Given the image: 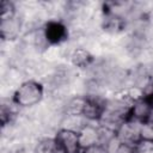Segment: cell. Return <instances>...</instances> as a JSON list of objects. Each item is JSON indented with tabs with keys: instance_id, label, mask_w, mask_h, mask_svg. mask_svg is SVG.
<instances>
[{
	"instance_id": "cell-1",
	"label": "cell",
	"mask_w": 153,
	"mask_h": 153,
	"mask_svg": "<svg viewBox=\"0 0 153 153\" xmlns=\"http://www.w3.org/2000/svg\"><path fill=\"white\" fill-rule=\"evenodd\" d=\"M44 96V87L36 80H26L22 82L12 96V102L19 108H31L41 103Z\"/></svg>"
},
{
	"instance_id": "cell-2",
	"label": "cell",
	"mask_w": 153,
	"mask_h": 153,
	"mask_svg": "<svg viewBox=\"0 0 153 153\" xmlns=\"http://www.w3.org/2000/svg\"><path fill=\"white\" fill-rule=\"evenodd\" d=\"M140 121H136L134 118H127L117 129L116 137L126 145L135 146L141 139H140V128H141Z\"/></svg>"
},
{
	"instance_id": "cell-3",
	"label": "cell",
	"mask_w": 153,
	"mask_h": 153,
	"mask_svg": "<svg viewBox=\"0 0 153 153\" xmlns=\"http://www.w3.org/2000/svg\"><path fill=\"white\" fill-rule=\"evenodd\" d=\"M54 140L57 147L65 153H75L80 151L79 134L75 131L61 128L54 136Z\"/></svg>"
},
{
	"instance_id": "cell-4",
	"label": "cell",
	"mask_w": 153,
	"mask_h": 153,
	"mask_svg": "<svg viewBox=\"0 0 153 153\" xmlns=\"http://www.w3.org/2000/svg\"><path fill=\"white\" fill-rule=\"evenodd\" d=\"M152 108H153V97L146 96L145 98L135 102L131 105L129 111V117L140 122H146L148 121Z\"/></svg>"
},
{
	"instance_id": "cell-5",
	"label": "cell",
	"mask_w": 153,
	"mask_h": 153,
	"mask_svg": "<svg viewBox=\"0 0 153 153\" xmlns=\"http://www.w3.org/2000/svg\"><path fill=\"white\" fill-rule=\"evenodd\" d=\"M79 145H80V151L87 147H91L93 145L99 143V129L98 124H91L88 122L79 133Z\"/></svg>"
},
{
	"instance_id": "cell-6",
	"label": "cell",
	"mask_w": 153,
	"mask_h": 153,
	"mask_svg": "<svg viewBox=\"0 0 153 153\" xmlns=\"http://www.w3.org/2000/svg\"><path fill=\"white\" fill-rule=\"evenodd\" d=\"M106 102H102L98 98H92V97H86V104L84 108L82 116L88 121V122H98L104 108H105Z\"/></svg>"
},
{
	"instance_id": "cell-7",
	"label": "cell",
	"mask_w": 153,
	"mask_h": 153,
	"mask_svg": "<svg viewBox=\"0 0 153 153\" xmlns=\"http://www.w3.org/2000/svg\"><path fill=\"white\" fill-rule=\"evenodd\" d=\"M20 32V22L17 17L0 20V35L4 41H12L18 37Z\"/></svg>"
},
{
	"instance_id": "cell-8",
	"label": "cell",
	"mask_w": 153,
	"mask_h": 153,
	"mask_svg": "<svg viewBox=\"0 0 153 153\" xmlns=\"http://www.w3.org/2000/svg\"><path fill=\"white\" fill-rule=\"evenodd\" d=\"M69 61L74 67L84 69V68H87L92 63L93 56L85 48H74L69 55Z\"/></svg>"
},
{
	"instance_id": "cell-9",
	"label": "cell",
	"mask_w": 153,
	"mask_h": 153,
	"mask_svg": "<svg viewBox=\"0 0 153 153\" xmlns=\"http://www.w3.org/2000/svg\"><path fill=\"white\" fill-rule=\"evenodd\" d=\"M44 35L48 42L50 43H59L66 38L67 31L66 27L57 22H49L44 29Z\"/></svg>"
},
{
	"instance_id": "cell-10",
	"label": "cell",
	"mask_w": 153,
	"mask_h": 153,
	"mask_svg": "<svg viewBox=\"0 0 153 153\" xmlns=\"http://www.w3.org/2000/svg\"><path fill=\"white\" fill-rule=\"evenodd\" d=\"M86 104V97H73L65 105V115L68 116H82Z\"/></svg>"
},
{
	"instance_id": "cell-11",
	"label": "cell",
	"mask_w": 153,
	"mask_h": 153,
	"mask_svg": "<svg viewBox=\"0 0 153 153\" xmlns=\"http://www.w3.org/2000/svg\"><path fill=\"white\" fill-rule=\"evenodd\" d=\"M87 123H88V121L84 116H68V115H65V118L62 121V128L72 130V131H75V133H79Z\"/></svg>"
},
{
	"instance_id": "cell-12",
	"label": "cell",
	"mask_w": 153,
	"mask_h": 153,
	"mask_svg": "<svg viewBox=\"0 0 153 153\" xmlns=\"http://www.w3.org/2000/svg\"><path fill=\"white\" fill-rule=\"evenodd\" d=\"M16 16V6L10 0H1L0 1V20H6L14 18Z\"/></svg>"
},
{
	"instance_id": "cell-13",
	"label": "cell",
	"mask_w": 153,
	"mask_h": 153,
	"mask_svg": "<svg viewBox=\"0 0 153 153\" xmlns=\"http://www.w3.org/2000/svg\"><path fill=\"white\" fill-rule=\"evenodd\" d=\"M57 145L53 139H43L41 140L36 147H35V153H55L57 149Z\"/></svg>"
},
{
	"instance_id": "cell-14",
	"label": "cell",
	"mask_w": 153,
	"mask_h": 153,
	"mask_svg": "<svg viewBox=\"0 0 153 153\" xmlns=\"http://www.w3.org/2000/svg\"><path fill=\"white\" fill-rule=\"evenodd\" d=\"M140 139L141 140H147V141H153V123L152 122L146 121V122L141 123Z\"/></svg>"
},
{
	"instance_id": "cell-15",
	"label": "cell",
	"mask_w": 153,
	"mask_h": 153,
	"mask_svg": "<svg viewBox=\"0 0 153 153\" xmlns=\"http://www.w3.org/2000/svg\"><path fill=\"white\" fill-rule=\"evenodd\" d=\"M134 153H153V141L140 140L134 146Z\"/></svg>"
},
{
	"instance_id": "cell-16",
	"label": "cell",
	"mask_w": 153,
	"mask_h": 153,
	"mask_svg": "<svg viewBox=\"0 0 153 153\" xmlns=\"http://www.w3.org/2000/svg\"><path fill=\"white\" fill-rule=\"evenodd\" d=\"M80 152H81V153H108L106 148H105L104 146L99 145V143L93 145V146L87 147V148H84V149H81Z\"/></svg>"
},
{
	"instance_id": "cell-17",
	"label": "cell",
	"mask_w": 153,
	"mask_h": 153,
	"mask_svg": "<svg viewBox=\"0 0 153 153\" xmlns=\"http://www.w3.org/2000/svg\"><path fill=\"white\" fill-rule=\"evenodd\" d=\"M12 115H13V112L11 111L10 108H6V105H2V106H1V122H2L4 126H5L7 122L11 121Z\"/></svg>"
},
{
	"instance_id": "cell-18",
	"label": "cell",
	"mask_w": 153,
	"mask_h": 153,
	"mask_svg": "<svg viewBox=\"0 0 153 153\" xmlns=\"http://www.w3.org/2000/svg\"><path fill=\"white\" fill-rule=\"evenodd\" d=\"M148 121L153 123V108H152V111H151V114H149V117H148Z\"/></svg>"
},
{
	"instance_id": "cell-19",
	"label": "cell",
	"mask_w": 153,
	"mask_h": 153,
	"mask_svg": "<svg viewBox=\"0 0 153 153\" xmlns=\"http://www.w3.org/2000/svg\"><path fill=\"white\" fill-rule=\"evenodd\" d=\"M75 153H81V152H80V151H79V152H75Z\"/></svg>"
}]
</instances>
